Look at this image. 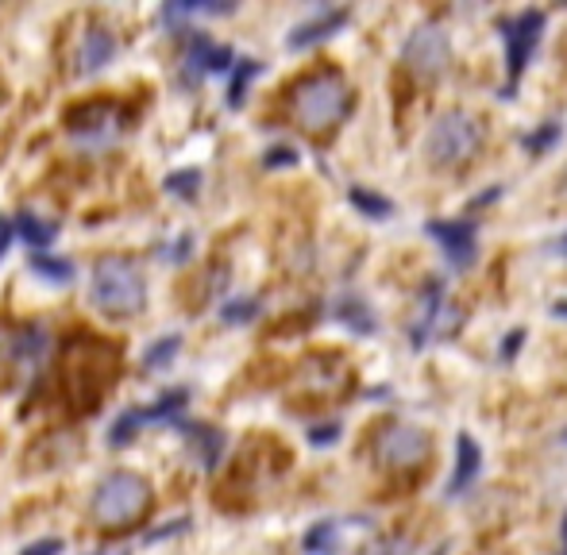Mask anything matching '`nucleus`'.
Returning a JSON list of instances; mask_svg holds the SVG:
<instances>
[{"label":"nucleus","instance_id":"nucleus-1","mask_svg":"<svg viewBox=\"0 0 567 555\" xmlns=\"http://www.w3.org/2000/svg\"><path fill=\"white\" fill-rule=\"evenodd\" d=\"M120 370V347L101 335H78L62 352V386L74 413H93Z\"/></svg>","mask_w":567,"mask_h":555},{"label":"nucleus","instance_id":"nucleus-2","mask_svg":"<svg viewBox=\"0 0 567 555\" xmlns=\"http://www.w3.org/2000/svg\"><path fill=\"white\" fill-rule=\"evenodd\" d=\"M347 108H352V90L336 70H321V74L297 82L294 97H290V116L312 135L336 128L347 116Z\"/></svg>","mask_w":567,"mask_h":555},{"label":"nucleus","instance_id":"nucleus-3","mask_svg":"<svg viewBox=\"0 0 567 555\" xmlns=\"http://www.w3.org/2000/svg\"><path fill=\"white\" fill-rule=\"evenodd\" d=\"M93 305L105 317H135L147 305V278L128 255H101L93 267Z\"/></svg>","mask_w":567,"mask_h":555},{"label":"nucleus","instance_id":"nucleus-4","mask_svg":"<svg viewBox=\"0 0 567 555\" xmlns=\"http://www.w3.org/2000/svg\"><path fill=\"white\" fill-rule=\"evenodd\" d=\"M151 509V482L135 471H113L93 494V517L105 529H123V524L143 521Z\"/></svg>","mask_w":567,"mask_h":555},{"label":"nucleus","instance_id":"nucleus-5","mask_svg":"<svg viewBox=\"0 0 567 555\" xmlns=\"http://www.w3.org/2000/svg\"><path fill=\"white\" fill-rule=\"evenodd\" d=\"M479 143H483V123L463 108H456V113L440 116L428 131V158L436 166H463L475 158Z\"/></svg>","mask_w":567,"mask_h":555},{"label":"nucleus","instance_id":"nucleus-6","mask_svg":"<svg viewBox=\"0 0 567 555\" xmlns=\"http://www.w3.org/2000/svg\"><path fill=\"white\" fill-rule=\"evenodd\" d=\"M67 131L78 139V143H90V147H101V143H108L113 135H120L123 123H128V108L120 105V101H85V105H74L67 116Z\"/></svg>","mask_w":567,"mask_h":555},{"label":"nucleus","instance_id":"nucleus-7","mask_svg":"<svg viewBox=\"0 0 567 555\" xmlns=\"http://www.w3.org/2000/svg\"><path fill=\"white\" fill-rule=\"evenodd\" d=\"M448 58H452V47H448V35L436 24H421L405 43V70L417 82H436L445 74Z\"/></svg>","mask_w":567,"mask_h":555},{"label":"nucleus","instance_id":"nucleus-8","mask_svg":"<svg viewBox=\"0 0 567 555\" xmlns=\"http://www.w3.org/2000/svg\"><path fill=\"white\" fill-rule=\"evenodd\" d=\"M375 456L387 467H413L428 456V436L413 425H390L378 433Z\"/></svg>","mask_w":567,"mask_h":555},{"label":"nucleus","instance_id":"nucleus-9","mask_svg":"<svg viewBox=\"0 0 567 555\" xmlns=\"http://www.w3.org/2000/svg\"><path fill=\"white\" fill-rule=\"evenodd\" d=\"M544 32V12L529 9L521 12L518 20L510 24V32H506V43H510V50H506V62H510V85L521 78V70H525L529 55H533L536 39H541Z\"/></svg>","mask_w":567,"mask_h":555},{"label":"nucleus","instance_id":"nucleus-10","mask_svg":"<svg viewBox=\"0 0 567 555\" xmlns=\"http://www.w3.org/2000/svg\"><path fill=\"white\" fill-rule=\"evenodd\" d=\"M116 55V35L105 24H93L90 32H82L74 47V74H97L101 66H108Z\"/></svg>","mask_w":567,"mask_h":555},{"label":"nucleus","instance_id":"nucleus-11","mask_svg":"<svg viewBox=\"0 0 567 555\" xmlns=\"http://www.w3.org/2000/svg\"><path fill=\"white\" fill-rule=\"evenodd\" d=\"M428 236L445 244L448 259L456 267H468L475 259V224L471 221H433L428 224Z\"/></svg>","mask_w":567,"mask_h":555},{"label":"nucleus","instance_id":"nucleus-12","mask_svg":"<svg viewBox=\"0 0 567 555\" xmlns=\"http://www.w3.org/2000/svg\"><path fill=\"white\" fill-rule=\"evenodd\" d=\"M189 66H193V70H209V74H221V70L232 66V50L198 32L189 39Z\"/></svg>","mask_w":567,"mask_h":555},{"label":"nucleus","instance_id":"nucleus-13","mask_svg":"<svg viewBox=\"0 0 567 555\" xmlns=\"http://www.w3.org/2000/svg\"><path fill=\"white\" fill-rule=\"evenodd\" d=\"M344 20H347V12H344V9L329 12V16H321V20H309V24H302L294 35H290V47H294V50L309 47V43H317V39H324V35L336 32V27L344 24Z\"/></svg>","mask_w":567,"mask_h":555},{"label":"nucleus","instance_id":"nucleus-14","mask_svg":"<svg viewBox=\"0 0 567 555\" xmlns=\"http://www.w3.org/2000/svg\"><path fill=\"white\" fill-rule=\"evenodd\" d=\"M479 463H483V456H479L475 440H471L468 433L460 436V463H456V474H452V494L468 491L471 479L479 474Z\"/></svg>","mask_w":567,"mask_h":555},{"label":"nucleus","instance_id":"nucleus-15","mask_svg":"<svg viewBox=\"0 0 567 555\" xmlns=\"http://www.w3.org/2000/svg\"><path fill=\"white\" fill-rule=\"evenodd\" d=\"M16 232L27 239V244L35 247V255H39V251H47V247L55 244V236H58V228H55V224L39 221V216H32V213H20V216H16Z\"/></svg>","mask_w":567,"mask_h":555},{"label":"nucleus","instance_id":"nucleus-16","mask_svg":"<svg viewBox=\"0 0 567 555\" xmlns=\"http://www.w3.org/2000/svg\"><path fill=\"white\" fill-rule=\"evenodd\" d=\"M186 436L193 444H198V451H201V463L213 471L216 463H221V448H224V436L216 433V428H205V425H189L186 428Z\"/></svg>","mask_w":567,"mask_h":555},{"label":"nucleus","instance_id":"nucleus-17","mask_svg":"<svg viewBox=\"0 0 567 555\" xmlns=\"http://www.w3.org/2000/svg\"><path fill=\"white\" fill-rule=\"evenodd\" d=\"M440 302H445V282L440 278H433L425 286V312H421V324H417V343H425V335H428V328H433V320L440 317Z\"/></svg>","mask_w":567,"mask_h":555},{"label":"nucleus","instance_id":"nucleus-18","mask_svg":"<svg viewBox=\"0 0 567 555\" xmlns=\"http://www.w3.org/2000/svg\"><path fill=\"white\" fill-rule=\"evenodd\" d=\"M32 270H35L39 278H47V282H55V286H67L70 274H74V267H70L67 259H50L47 251L32 255Z\"/></svg>","mask_w":567,"mask_h":555},{"label":"nucleus","instance_id":"nucleus-19","mask_svg":"<svg viewBox=\"0 0 567 555\" xmlns=\"http://www.w3.org/2000/svg\"><path fill=\"white\" fill-rule=\"evenodd\" d=\"M140 425H147V409H132V413H123L120 421L113 425V433H108V444H113V448L128 444L135 433H140Z\"/></svg>","mask_w":567,"mask_h":555},{"label":"nucleus","instance_id":"nucleus-20","mask_svg":"<svg viewBox=\"0 0 567 555\" xmlns=\"http://www.w3.org/2000/svg\"><path fill=\"white\" fill-rule=\"evenodd\" d=\"M352 204H355V209H363L367 216H378V221L394 213V204H390L387 197L370 193V189H352Z\"/></svg>","mask_w":567,"mask_h":555},{"label":"nucleus","instance_id":"nucleus-21","mask_svg":"<svg viewBox=\"0 0 567 555\" xmlns=\"http://www.w3.org/2000/svg\"><path fill=\"white\" fill-rule=\"evenodd\" d=\"M256 74H259V62H251V58H244V62L236 66V78H232V85H228V105L232 108L244 105V90Z\"/></svg>","mask_w":567,"mask_h":555},{"label":"nucleus","instance_id":"nucleus-22","mask_svg":"<svg viewBox=\"0 0 567 555\" xmlns=\"http://www.w3.org/2000/svg\"><path fill=\"white\" fill-rule=\"evenodd\" d=\"M178 347H181V340L178 335H166L163 343H155L147 355H143V370H155V367H166V363L178 355Z\"/></svg>","mask_w":567,"mask_h":555},{"label":"nucleus","instance_id":"nucleus-23","mask_svg":"<svg viewBox=\"0 0 567 555\" xmlns=\"http://www.w3.org/2000/svg\"><path fill=\"white\" fill-rule=\"evenodd\" d=\"M198 181H201L198 170H178L166 178V189H170L174 197H193L198 193Z\"/></svg>","mask_w":567,"mask_h":555},{"label":"nucleus","instance_id":"nucleus-24","mask_svg":"<svg viewBox=\"0 0 567 555\" xmlns=\"http://www.w3.org/2000/svg\"><path fill=\"white\" fill-rule=\"evenodd\" d=\"M332 536H336V524H317V529L309 532V536H305V547H309L312 555H321V552H329L332 547Z\"/></svg>","mask_w":567,"mask_h":555},{"label":"nucleus","instance_id":"nucleus-25","mask_svg":"<svg viewBox=\"0 0 567 555\" xmlns=\"http://www.w3.org/2000/svg\"><path fill=\"white\" fill-rule=\"evenodd\" d=\"M340 320H347V324L359 328V332H370V328H375V320H370V312L363 309V305H355V302H347L344 309H340Z\"/></svg>","mask_w":567,"mask_h":555},{"label":"nucleus","instance_id":"nucleus-26","mask_svg":"<svg viewBox=\"0 0 567 555\" xmlns=\"http://www.w3.org/2000/svg\"><path fill=\"white\" fill-rule=\"evenodd\" d=\"M402 552V540H390V536H378L375 544H367L359 555H398Z\"/></svg>","mask_w":567,"mask_h":555},{"label":"nucleus","instance_id":"nucleus-27","mask_svg":"<svg viewBox=\"0 0 567 555\" xmlns=\"http://www.w3.org/2000/svg\"><path fill=\"white\" fill-rule=\"evenodd\" d=\"M556 135H559V128H556V123H548V128H541L536 135L525 139V147H529V151H541V147H548V143H552Z\"/></svg>","mask_w":567,"mask_h":555},{"label":"nucleus","instance_id":"nucleus-28","mask_svg":"<svg viewBox=\"0 0 567 555\" xmlns=\"http://www.w3.org/2000/svg\"><path fill=\"white\" fill-rule=\"evenodd\" d=\"M24 555H62V540L50 536V540H39V544L24 547Z\"/></svg>","mask_w":567,"mask_h":555},{"label":"nucleus","instance_id":"nucleus-29","mask_svg":"<svg viewBox=\"0 0 567 555\" xmlns=\"http://www.w3.org/2000/svg\"><path fill=\"white\" fill-rule=\"evenodd\" d=\"M297 163V155L290 147H274V151H267V166H294Z\"/></svg>","mask_w":567,"mask_h":555},{"label":"nucleus","instance_id":"nucleus-30","mask_svg":"<svg viewBox=\"0 0 567 555\" xmlns=\"http://www.w3.org/2000/svg\"><path fill=\"white\" fill-rule=\"evenodd\" d=\"M12 236H16V224H12V216H0V259H4V251H9Z\"/></svg>","mask_w":567,"mask_h":555},{"label":"nucleus","instance_id":"nucleus-31","mask_svg":"<svg viewBox=\"0 0 567 555\" xmlns=\"http://www.w3.org/2000/svg\"><path fill=\"white\" fill-rule=\"evenodd\" d=\"M247 317H256V305L251 302H239V305H228V309H224V320H247Z\"/></svg>","mask_w":567,"mask_h":555},{"label":"nucleus","instance_id":"nucleus-32","mask_svg":"<svg viewBox=\"0 0 567 555\" xmlns=\"http://www.w3.org/2000/svg\"><path fill=\"white\" fill-rule=\"evenodd\" d=\"M309 440H312V444H332V440H336V425L317 428V433H309Z\"/></svg>","mask_w":567,"mask_h":555},{"label":"nucleus","instance_id":"nucleus-33","mask_svg":"<svg viewBox=\"0 0 567 555\" xmlns=\"http://www.w3.org/2000/svg\"><path fill=\"white\" fill-rule=\"evenodd\" d=\"M521 340H525V332H513V335H510V343H506V352H501V355H513V352H518Z\"/></svg>","mask_w":567,"mask_h":555},{"label":"nucleus","instance_id":"nucleus-34","mask_svg":"<svg viewBox=\"0 0 567 555\" xmlns=\"http://www.w3.org/2000/svg\"><path fill=\"white\" fill-rule=\"evenodd\" d=\"M433 555H448V547H445V544H440V547H436V552H433Z\"/></svg>","mask_w":567,"mask_h":555},{"label":"nucleus","instance_id":"nucleus-35","mask_svg":"<svg viewBox=\"0 0 567 555\" xmlns=\"http://www.w3.org/2000/svg\"><path fill=\"white\" fill-rule=\"evenodd\" d=\"M564 547H567V517H564Z\"/></svg>","mask_w":567,"mask_h":555},{"label":"nucleus","instance_id":"nucleus-36","mask_svg":"<svg viewBox=\"0 0 567 555\" xmlns=\"http://www.w3.org/2000/svg\"><path fill=\"white\" fill-rule=\"evenodd\" d=\"M564 186H567V174H564Z\"/></svg>","mask_w":567,"mask_h":555},{"label":"nucleus","instance_id":"nucleus-37","mask_svg":"<svg viewBox=\"0 0 567 555\" xmlns=\"http://www.w3.org/2000/svg\"><path fill=\"white\" fill-rule=\"evenodd\" d=\"M564 247H567V236H564Z\"/></svg>","mask_w":567,"mask_h":555}]
</instances>
